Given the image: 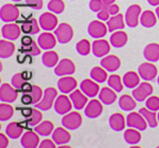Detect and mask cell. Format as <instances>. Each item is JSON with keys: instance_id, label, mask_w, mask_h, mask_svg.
<instances>
[{"instance_id": "obj_19", "label": "cell", "mask_w": 159, "mask_h": 148, "mask_svg": "<svg viewBox=\"0 0 159 148\" xmlns=\"http://www.w3.org/2000/svg\"><path fill=\"white\" fill-rule=\"evenodd\" d=\"M80 89L84 91L85 95H87L88 97L93 98L98 95L100 91V87L97 81H95L93 79H85L82 80L80 84Z\"/></svg>"}, {"instance_id": "obj_28", "label": "cell", "mask_w": 159, "mask_h": 148, "mask_svg": "<svg viewBox=\"0 0 159 148\" xmlns=\"http://www.w3.org/2000/svg\"><path fill=\"white\" fill-rule=\"evenodd\" d=\"M127 41L128 36L122 30H117V31L112 32V35L110 36V45L115 48H122L127 44Z\"/></svg>"}, {"instance_id": "obj_7", "label": "cell", "mask_w": 159, "mask_h": 148, "mask_svg": "<svg viewBox=\"0 0 159 148\" xmlns=\"http://www.w3.org/2000/svg\"><path fill=\"white\" fill-rule=\"evenodd\" d=\"M126 120H127L128 127L136 128V129L140 130V132L146 130L147 126H148L147 120L145 119V117H143L139 111H138V113H136V111L130 113V114L127 116V118H126Z\"/></svg>"}, {"instance_id": "obj_11", "label": "cell", "mask_w": 159, "mask_h": 148, "mask_svg": "<svg viewBox=\"0 0 159 148\" xmlns=\"http://www.w3.org/2000/svg\"><path fill=\"white\" fill-rule=\"evenodd\" d=\"M76 72V66L72 60L68 58L61 59L58 62L56 67H55V75L59 77H64V76H69V75H72Z\"/></svg>"}, {"instance_id": "obj_29", "label": "cell", "mask_w": 159, "mask_h": 148, "mask_svg": "<svg viewBox=\"0 0 159 148\" xmlns=\"http://www.w3.org/2000/svg\"><path fill=\"white\" fill-rule=\"evenodd\" d=\"M140 78L141 77L139 76V74H137L136 72H128L122 77V81L127 88L134 89L140 84Z\"/></svg>"}, {"instance_id": "obj_16", "label": "cell", "mask_w": 159, "mask_h": 148, "mask_svg": "<svg viewBox=\"0 0 159 148\" xmlns=\"http://www.w3.org/2000/svg\"><path fill=\"white\" fill-rule=\"evenodd\" d=\"M103 107L102 101L100 99H93V100L88 101L87 106L85 107V115L88 118H97L102 114Z\"/></svg>"}, {"instance_id": "obj_26", "label": "cell", "mask_w": 159, "mask_h": 148, "mask_svg": "<svg viewBox=\"0 0 159 148\" xmlns=\"http://www.w3.org/2000/svg\"><path fill=\"white\" fill-rule=\"evenodd\" d=\"M143 57L146 58L147 61L150 62H156L159 60V45L151 42L147 45L143 49Z\"/></svg>"}, {"instance_id": "obj_13", "label": "cell", "mask_w": 159, "mask_h": 148, "mask_svg": "<svg viewBox=\"0 0 159 148\" xmlns=\"http://www.w3.org/2000/svg\"><path fill=\"white\" fill-rule=\"evenodd\" d=\"M138 74L141 77V79L149 81V80H154L156 78L157 74H158V70H157V67L155 66L154 63L149 62H143L138 68Z\"/></svg>"}, {"instance_id": "obj_63", "label": "cell", "mask_w": 159, "mask_h": 148, "mask_svg": "<svg viewBox=\"0 0 159 148\" xmlns=\"http://www.w3.org/2000/svg\"><path fill=\"white\" fill-rule=\"evenodd\" d=\"M157 82H158V85H159V76H158V78H157Z\"/></svg>"}, {"instance_id": "obj_42", "label": "cell", "mask_w": 159, "mask_h": 148, "mask_svg": "<svg viewBox=\"0 0 159 148\" xmlns=\"http://www.w3.org/2000/svg\"><path fill=\"white\" fill-rule=\"evenodd\" d=\"M13 115V107L9 105V103H1L0 105V120L6 122L12 117Z\"/></svg>"}, {"instance_id": "obj_5", "label": "cell", "mask_w": 159, "mask_h": 148, "mask_svg": "<svg viewBox=\"0 0 159 148\" xmlns=\"http://www.w3.org/2000/svg\"><path fill=\"white\" fill-rule=\"evenodd\" d=\"M61 124L68 130H75L79 128L80 125L82 124V117L78 111H70L66 114V116L62 117Z\"/></svg>"}, {"instance_id": "obj_43", "label": "cell", "mask_w": 159, "mask_h": 148, "mask_svg": "<svg viewBox=\"0 0 159 148\" xmlns=\"http://www.w3.org/2000/svg\"><path fill=\"white\" fill-rule=\"evenodd\" d=\"M41 120H43V114H41V110L38 109V108H34L30 118L28 119L26 123H24V125H25V127L36 126V125H38L39 123H41Z\"/></svg>"}, {"instance_id": "obj_57", "label": "cell", "mask_w": 159, "mask_h": 148, "mask_svg": "<svg viewBox=\"0 0 159 148\" xmlns=\"http://www.w3.org/2000/svg\"><path fill=\"white\" fill-rule=\"evenodd\" d=\"M32 38L30 37V36H24L21 39V45L26 46V47H28V46H30L32 44Z\"/></svg>"}, {"instance_id": "obj_17", "label": "cell", "mask_w": 159, "mask_h": 148, "mask_svg": "<svg viewBox=\"0 0 159 148\" xmlns=\"http://www.w3.org/2000/svg\"><path fill=\"white\" fill-rule=\"evenodd\" d=\"M100 66L103 67L107 72H117L121 66V61H120L119 57H117L115 55H107L102 57L100 60Z\"/></svg>"}, {"instance_id": "obj_58", "label": "cell", "mask_w": 159, "mask_h": 148, "mask_svg": "<svg viewBox=\"0 0 159 148\" xmlns=\"http://www.w3.org/2000/svg\"><path fill=\"white\" fill-rule=\"evenodd\" d=\"M116 0H102V8H107L108 9L112 3H115Z\"/></svg>"}, {"instance_id": "obj_37", "label": "cell", "mask_w": 159, "mask_h": 148, "mask_svg": "<svg viewBox=\"0 0 159 148\" xmlns=\"http://www.w3.org/2000/svg\"><path fill=\"white\" fill-rule=\"evenodd\" d=\"M90 77L91 79H93L95 81L98 82V84H101V82H105L108 79V74H107V70L103 67L97 66L91 69Z\"/></svg>"}, {"instance_id": "obj_38", "label": "cell", "mask_w": 159, "mask_h": 148, "mask_svg": "<svg viewBox=\"0 0 159 148\" xmlns=\"http://www.w3.org/2000/svg\"><path fill=\"white\" fill-rule=\"evenodd\" d=\"M136 99L134 98V96L129 95H122L121 97L119 98V107L125 111H130L133 109L136 108L137 106V103H136Z\"/></svg>"}, {"instance_id": "obj_52", "label": "cell", "mask_w": 159, "mask_h": 148, "mask_svg": "<svg viewBox=\"0 0 159 148\" xmlns=\"http://www.w3.org/2000/svg\"><path fill=\"white\" fill-rule=\"evenodd\" d=\"M57 144L53 141V139H43L40 143V148H56Z\"/></svg>"}, {"instance_id": "obj_64", "label": "cell", "mask_w": 159, "mask_h": 148, "mask_svg": "<svg viewBox=\"0 0 159 148\" xmlns=\"http://www.w3.org/2000/svg\"><path fill=\"white\" fill-rule=\"evenodd\" d=\"M157 115H158V122H159V111H158V114H157Z\"/></svg>"}, {"instance_id": "obj_8", "label": "cell", "mask_w": 159, "mask_h": 148, "mask_svg": "<svg viewBox=\"0 0 159 148\" xmlns=\"http://www.w3.org/2000/svg\"><path fill=\"white\" fill-rule=\"evenodd\" d=\"M39 25L45 31H51L58 27V18L51 11L43 12L39 17Z\"/></svg>"}, {"instance_id": "obj_41", "label": "cell", "mask_w": 159, "mask_h": 148, "mask_svg": "<svg viewBox=\"0 0 159 148\" xmlns=\"http://www.w3.org/2000/svg\"><path fill=\"white\" fill-rule=\"evenodd\" d=\"M76 50H77V53H79V55L88 56L90 53V51H93V44H90L89 40H87V39H81L80 41L77 42Z\"/></svg>"}, {"instance_id": "obj_33", "label": "cell", "mask_w": 159, "mask_h": 148, "mask_svg": "<svg viewBox=\"0 0 159 148\" xmlns=\"http://www.w3.org/2000/svg\"><path fill=\"white\" fill-rule=\"evenodd\" d=\"M139 113L145 117V119L148 123V126H150L151 128H156L158 126V115H156V111H152L147 107H143V108L139 109Z\"/></svg>"}, {"instance_id": "obj_49", "label": "cell", "mask_w": 159, "mask_h": 148, "mask_svg": "<svg viewBox=\"0 0 159 148\" xmlns=\"http://www.w3.org/2000/svg\"><path fill=\"white\" fill-rule=\"evenodd\" d=\"M25 5L30 8L40 10L43 7V0H25Z\"/></svg>"}, {"instance_id": "obj_14", "label": "cell", "mask_w": 159, "mask_h": 148, "mask_svg": "<svg viewBox=\"0 0 159 148\" xmlns=\"http://www.w3.org/2000/svg\"><path fill=\"white\" fill-rule=\"evenodd\" d=\"M18 98V91L12 85L2 84L0 86V100L1 103H13Z\"/></svg>"}, {"instance_id": "obj_21", "label": "cell", "mask_w": 159, "mask_h": 148, "mask_svg": "<svg viewBox=\"0 0 159 148\" xmlns=\"http://www.w3.org/2000/svg\"><path fill=\"white\" fill-rule=\"evenodd\" d=\"M77 88V80L74 77L64 76L58 80V89L62 94H70Z\"/></svg>"}, {"instance_id": "obj_47", "label": "cell", "mask_w": 159, "mask_h": 148, "mask_svg": "<svg viewBox=\"0 0 159 148\" xmlns=\"http://www.w3.org/2000/svg\"><path fill=\"white\" fill-rule=\"evenodd\" d=\"M25 80H26V78L24 77V75L19 74V72H18V74L13 75L12 78H11V85H12L16 89H21L22 85L26 82Z\"/></svg>"}, {"instance_id": "obj_18", "label": "cell", "mask_w": 159, "mask_h": 148, "mask_svg": "<svg viewBox=\"0 0 159 148\" xmlns=\"http://www.w3.org/2000/svg\"><path fill=\"white\" fill-rule=\"evenodd\" d=\"M39 134L36 132L34 130H28V132H24V135L21 136V146L24 148H36L39 146Z\"/></svg>"}, {"instance_id": "obj_50", "label": "cell", "mask_w": 159, "mask_h": 148, "mask_svg": "<svg viewBox=\"0 0 159 148\" xmlns=\"http://www.w3.org/2000/svg\"><path fill=\"white\" fill-rule=\"evenodd\" d=\"M89 8L93 12H98L102 9V0H90Z\"/></svg>"}, {"instance_id": "obj_27", "label": "cell", "mask_w": 159, "mask_h": 148, "mask_svg": "<svg viewBox=\"0 0 159 148\" xmlns=\"http://www.w3.org/2000/svg\"><path fill=\"white\" fill-rule=\"evenodd\" d=\"M99 99L102 101L105 105H111L116 101L117 99V94L111 87H103L100 89L98 94Z\"/></svg>"}, {"instance_id": "obj_40", "label": "cell", "mask_w": 159, "mask_h": 148, "mask_svg": "<svg viewBox=\"0 0 159 148\" xmlns=\"http://www.w3.org/2000/svg\"><path fill=\"white\" fill-rule=\"evenodd\" d=\"M107 81H108L109 87H111L116 93H120V91H122L124 86H125V85H124V81H122V78L116 74L110 75V76L108 77Z\"/></svg>"}, {"instance_id": "obj_30", "label": "cell", "mask_w": 159, "mask_h": 148, "mask_svg": "<svg viewBox=\"0 0 159 148\" xmlns=\"http://www.w3.org/2000/svg\"><path fill=\"white\" fill-rule=\"evenodd\" d=\"M24 126H21V124H19L17 122H12L7 126L6 128V134L7 136L12 139H17V138L21 137L24 135Z\"/></svg>"}, {"instance_id": "obj_15", "label": "cell", "mask_w": 159, "mask_h": 148, "mask_svg": "<svg viewBox=\"0 0 159 148\" xmlns=\"http://www.w3.org/2000/svg\"><path fill=\"white\" fill-rule=\"evenodd\" d=\"M57 38L56 35L51 34L50 31H45L43 34H40V36L38 37L37 42L38 45L40 46L41 49H45V50H51L57 44Z\"/></svg>"}, {"instance_id": "obj_9", "label": "cell", "mask_w": 159, "mask_h": 148, "mask_svg": "<svg viewBox=\"0 0 159 148\" xmlns=\"http://www.w3.org/2000/svg\"><path fill=\"white\" fill-rule=\"evenodd\" d=\"M154 91V88L149 84L148 81L140 82L137 87L133 89V96L137 101H143L146 100L149 96H151Z\"/></svg>"}, {"instance_id": "obj_6", "label": "cell", "mask_w": 159, "mask_h": 148, "mask_svg": "<svg viewBox=\"0 0 159 148\" xmlns=\"http://www.w3.org/2000/svg\"><path fill=\"white\" fill-rule=\"evenodd\" d=\"M72 107H74V105H72L71 99H70V97H68L66 94L57 96L55 105H53V108H55L57 114H59V115L68 114V113H70Z\"/></svg>"}, {"instance_id": "obj_48", "label": "cell", "mask_w": 159, "mask_h": 148, "mask_svg": "<svg viewBox=\"0 0 159 148\" xmlns=\"http://www.w3.org/2000/svg\"><path fill=\"white\" fill-rule=\"evenodd\" d=\"M40 46L38 45V42H36L34 40L32 41V44L30 46H28V48H25V49H21L20 51H22V53H29V55L31 56H38L41 53V51H40Z\"/></svg>"}, {"instance_id": "obj_60", "label": "cell", "mask_w": 159, "mask_h": 148, "mask_svg": "<svg viewBox=\"0 0 159 148\" xmlns=\"http://www.w3.org/2000/svg\"><path fill=\"white\" fill-rule=\"evenodd\" d=\"M150 6H159V0H147Z\"/></svg>"}, {"instance_id": "obj_51", "label": "cell", "mask_w": 159, "mask_h": 148, "mask_svg": "<svg viewBox=\"0 0 159 148\" xmlns=\"http://www.w3.org/2000/svg\"><path fill=\"white\" fill-rule=\"evenodd\" d=\"M97 18L101 21H107L109 18H110V13H109V10L107 8H102L100 11L97 12Z\"/></svg>"}, {"instance_id": "obj_23", "label": "cell", "mask_w": 159, "mask_h": 148, "mask_svg": "<svg viewBox=\"0 0 159 148\" xmlns=\"http://www.w3.org/2000/svg\"><path fill=\"white\" fill-rule=\"evenodd\" d=\"M51 136H52L53 141L58 146L66 145L67 143H69V140L71 138L70 132H69L68 129L65 128V127H58V128H56V129L52 132Z\"/></svg>"}, {"instance_id": "obj_59", "label": "cell", "mask_w": 159, "mask_h": 148, "mask_svg": "<svg viewBox=\"0 0 159 148\" xmlns=\"http://www.w3.org/2000/svg\"><path fill=\"white\" fill-rule=\"evenodd\" d=\"M32 110H34V108H25V109H22L21 110V113H22V115H24L25 117H30L31 116V114H32Z\"/></svg>"}, {"instance_id": "obj_2", "label": "cell", "mask_w": 159, "mask_h": 148, "mask_svg": "<svg viewBox=\"0 0 159 148\" xmlns=\"http://www.w3.org/2000/svg\"><path fill=\"white\" fill-rule=\"evenodd\" d=\"M55 35H56V38L59 44L65 45V44H68L72 39V37H74V29H72V27L69 24L62 22V24L58 25V27L55 29Z\"/></svg>"}, {"instance_id": "obj_3", "label": "cell", "mask_w": 159, "mask_h": 148, "mask_svg": "<svg viewBox=\"0 0 159 148\" xmlns=\"http://www.w3.org/2000/svg\"><path fill=\"white\" fill-rule=\"evenodd\" d=\"M20 16V11L18 7L12 3H6L0 9V18L5 22H13L18 20Z\"/></svg>"}, {"instance_id": "obj_53", "label": "cell", "mask_w": 159, "mask_h": 148, "mask_svg": "<svg viewBox=\"0 0 159 148\" xmlns=\"http://www.w3.org/2000/svg\"><path fill=\"white\" fill-rule=\"evenodd\" d=\"M21 103L24 104V105H30V104H32L31 94H30V95H28V94H25V95H22Z\"/></svg>"}, {"instance_id": "obj_56", "label": "cell", "mask_w": 159, "mask_h": 148, "mask_svg": "<svg viewBox=\"0 0 159 148\" xmlns=\"http://www.w3.org/2000/svg\"><path fill=\"white\" fill-rule=\"evenodd\" d=\"M108 10H109V13H110V16H115L117 13H119V7H118L116 3H112L108 8Z\"/></svg>"}, {"instance_id": "obj_1", "label": "cell", "mask_w": 159, "mask_h": 148, "mask_svg": "<svg viewBox=\"0 0 159 148\" xmlns=\"http://www.w3.org/2000/svg\"><path fill=\"white\" fill-rule=\"evenodd\" d=\"M57 95H58L57 89H55V88H52V87L47 88V89H45L43 99L38 104H36L34 107L40 109V110H49V109L55 105Z\"/></svg>"}, {"instance_id": "obj_54", "label": "cell", "mask_w": 159, "mask_h": 148, "mask_svg": "<svg viewBox=\"0 0 159 148\" xmlns=\"http://www.w3.org/2000/svg\"><path fill=\"white\" fill-rule=\"evenodd\" d=\"M8 144H9V141H8V138L6 137V135L5 134H0V147L1 148H5V147H7L8 146Z\"/></svg>"}, {"instance_id": "obj_25", "label": "cell", "mask_w": 159, "mask_h": 148, "mask_svg": "<svg viewBox=\"0 0 159 148\" xmlns=\"http://www.w3.org/2000/svg\"><path fill=\"white\" fill-rule=\"evenodd\" d=\"M127 125V120L125 119L124 115L119 113H115L109 117V126L115 132H121Z\"/></svg>"}, {"instance_id": "obj_35", "label": "cell", "mask_w": 159, "mask_h": 148, "mask_svg": "<svg viewBox=\"0 0 159 148\" xmlns=\"http://www.w3.org/2000/svg\"><path fill=\"white\" fill-rule=\"evenodd\" d=\"M15 45L10 40L1 39L0 40V57L1 58H9L13 55Z\"/></svg>"}, {"instance_id": "obj_39", "label": "cell", "mask_w": 159, "mask_h": 148, "mask_svg": "<svg viewBox=\"0 0 159 148\" xmlns=\"http://www.w3.org/2000/svg\"><path fill=\"white\" fill-rule=\"evenodd\" d=\"M34 130L38 132L40 136H49L53 132V124L49 120H45L36 125Z\"/></svg>"}, {"instance_id": "obj_45", "label": "cell", "mask_w": 159, "mask_h": 148, "mask_svg": "<svg viewBox=\"0 0 159 148\" xmlns=\"http://www.w3.org/2000/svg\"><path fill=\"white\" fill-rule=\"evenodd\" d=\"M43 93H45V91H43V89H41L39 86H37V85H34V86H32V90L30 94H31L32 104H34V105L38 104L41 99H43Z\"/></svg>"}, {"instance_id": "obj_22", "label": "cell", "mask_w": 159, "mask_h": 148, "mask_svg": "<svg viewBox=\"0 0 159 148\" xmlns=\"http://www.w3.org/2000/svg\"><path fill=\"white\" fill-rule=\"evenodd\" d=\"M110 51V45L109 42L105 39H96L93 44V53L98 57V58H102L105 56H107V53H109Z\"/></svg>"}, {"instance_id": "obj_34", "label": "cell", "mask_w": 159, "mask_h": 148, "mask_svg": "<svg viewBox=\"0 0 159 148\" xmlns=\"http://www.w3.org/2000/svg\"><path fill=\"white\" fill-rule=\"evenodd\" d=\"M124 138H125L126 143L128 145H136L140 141L141 139V134L140 130L136 129V128H131L130 127L129 129H127L124 134Z\"/></svg>"}, {"instance_id": "obj_36", "label": "cell", "mask_w": 159, "mask_h": 148, "mask_svg": "<svg viewBox=\"0 0 159 148\" xmlns=\"http://www.w3.org/2000/svg\"><path fill=\"white\" fill-rule=\"evenodd\" d=\"M59 62V56L56 51L47 50L43 55V63L48 68L51 67H56Z\"/></svg>"}, {"instance_id": "obj_20", "label": "cell", "mask_w": 159, "mask_h": 148, "mask_svg": "<svg viewBox=\"0 0 159 148\" xmlns=\"http://www.w3.org/2000/svg\"><path fill=\"white\" fill-rule=\"evenodd\" d=\"M70 99L72 101V105L76 109L80 110V109H84L87 106L88 104V96L84 94L81 89H75L74 91L70 93Z\"/></svg>"}, {"instance_id": "obj_61", "label": "cell", "mask_w": 159, "mask_h": 148, "mask_svg": "<svg viewBox=\"0 0 159 148\" xmlns=\"http://www.w3.org/2000/svg\"><path fill=\"white\" fill-rule=\"evenodd\" d=\"M156 15H157V17H158V19H159V6L157 7V9H156Z\"/></svg>"}, {"instance_id": "obj_55", "label": "cell", "mask_w": 159, "mask_h": 148, "mask_svg": "<svg viewBox=\"0 0 159 148\" xmlns=\"http://www.w3.org/2000/svg\"><path fill=\"white\" fill-rule=\"evenodd\" d=\"M32 86H34V85H30L29 82H25V84L22 85V87H21V89H20V91H22V93H25V94L31 93Z\"/></svg>"}, {"instance_id": "obj_4", "label": "cell", "mask_w": 159, "mask_h": 148, "mask_svg": "<svg viewBox=\"0 0 159 148\" xmlns=\"http://www.w3.org/2000/svg\"><path fill=\"white\" fill-rule=\"evenodd\" d=\"M140 16H141V8L139 5H131L127 9L125 15L126 25L130 28H135L140 22Z\"/></svg>"}, {"instance_id": "obj_46", "label": "cell", "mask_w": 159, "mask_h": 148, "mask_svg": "<svg viewBox=\"0 0 159 148\" xmlns=\"http://www.w3.org/2000/svg\"><path fill=\"white\" fill-rule=\"evenodd\" d=\"M146 107L152 111H159V97L149 96L146 99Z\"/></svg>"}, {"instance_id": "obj_44", "label": "cell", "mask_w": 159, "mask_h": 148, "mask_svg": "<svg viewBox=\"0 0 159 148\" xmlns=\"http://www.w3.org/2000/svg\"><path fill=\"white\" fill-rule=\"evenodd\" d=\"M65 2L62 0H50L48 2V9L53 13H62L65 10Z\"/></svg>"}, {"instance_id": "obj_12", "label": "cell", "mask_w": 159, "mask_h": 148, "mask_svg": "<svg viewBox=\"0 0 159 148\" xmlns=\"http://www.w3.org/2000/svg\"><path fill=\"white\" fill-rule=\"evenodd\" d=\"M21 27L18 26L13 22H7L1 27V35L5 39L8 40H16L20 37L21 34Z\"/></svg>"}, {"instance_id": "obj_62", "label": "cell", "mask_w": 159, "mask_h": 148, "mask_svg": "<svg viewBox=\"0 0 159 148\" xmlns=\"http://www.w3.org/2000/svg\"><path fill=\"white\" fill-rule=\"evenodd\" d=\"M12 1L13 2H21L22 0H12Z\"/></svg>"}, {"instance_id": "obj_24", "label": "cell", "mask_w": 159, "mask_h": 148, "mask_svg": "<svg viewBox=\"0 0 159 148\" xmlns=\"http://www.w3.org/2000/svg\"><path fill=\"white\" fill-rule=\"evenodd\" d=\"M126 20L125 17L122 16L121 13H117L115 16H111V18H109L107 20V27H108V31L115 32L117 30H121L125 28Z\"/></svg>"}, {"instance_id": "obj_10", "label": "cell", "mask_w": 159, "mask_h": 148, "mask_svg": "<svg viewBox=\"0 0 159 148\" xmlns=\"http://www.w3.org/2000/svg\"><path fill=\"white\" fill-rule=\"evenodd\" d=\"M107 31H108V27L107 25L103 24V21L101 20H93L91 21L89 26H88V34L90 35L91 37L95 39H100L106 36Z\"/></svg>"}, {"instance_id": "obj_32", "label": "cell", "mask_w": 159, "mask_h": 148, "mask_svg": "<svg viewBox=\"0 0 159 148\" xmlns=\"http://www.w3.org/2000/svg\"><path fill=\"white\" fill-rule=\"evenodd\" d=\"M40 25H39V21L37 20L36 18H31L29 20L24 21L21 25V30L24 34L27 35H34V34H38L40 30Z\"/></svg>"}, {"instance_id": "obj_31", "label": "cell", "mask_w": 159, "mask_h": 148, "mask_svg": "<svg viewBox=\"0 0 159 148\" xmlns=\"http://www.w3.org/2000/svg\"><path fill=\"white\" fill-rule=\"evenodd\" d=\"M157 15L155 12H152L151 10H146L141 12L140 16V24L143 25L145 28H152L156 26L157 24Z\"/></svg>"}]
</instances>
